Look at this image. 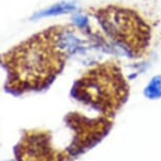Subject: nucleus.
I'll return each mask as SVG.
<instances>
[{"label":"nucleus","mask_w":161,"mask_h":161,"mask_svg":"<svg viewBox=\"0 0 161 161\" xmlns=\"http://www.w3.org/2000/svg\"><path fill=\"white\" fill-rule=\"evenodd\" d=\"M64 25H53L34 34L4 53L5 90L13 94L41 91L50 86L66 63Z\"/></svg>","instance_id":"1"},{"label":"nucleus","mask_w":161,"mask_h":161,"mask_svg":"<svg viewBox=\"0 0 161 161\" xmlns=\"http://www.w3.org/2000/svg\"><path fill=\"white\" fill-rule=\"evenodd\" d=\"M129 84L117 62L97 63L84 72L73 86L75 99L113 117L129 97Z\"/></svg>","instance_id":"2"},{"label":"nucleus","mask_w":161,"mask_h":161,"mask_svg":"<svg viewBox=\"0 0 161 161\" xmlns=\"http://www.w3.org/2000/svg\"><path fill=\"white\" fill-rule=\"evenodd\" d=\"M91 15L106 41L121 48L132 58L145 55L151 44V28L137 12L110 4L92 8Z\"/></svg>","instance_id":"3"},{"label":"nucleus","mask_w":161,"mask_h":161,"mask_svg":"<svg viewBox=\"0 0 161 161\" xmlns=\"http://www.w3.org/2000/svg\"><path fill=\"white\" fill-rule=\"evenodd\" d=\"M65 119L76 134L75 141L69 147L71 155H77L93 147L104 137L112 126V118L104 115L89 119L79 113H69Z\"/></svg>","instance_id":"4"},{"label":"nucleus","mask_w":161,"mask_h":161,"mask_svg":"<svg viewBox=\"0 0 161 161\" xmlns=\"http://www.w3.org/2000/svg\"><path fill=\"white\" fill-rule=\"evenodd\" d=\"M19 161H53L55 152L50 145V134L47 132H28L17 147Z\"/></svg>","instance_id":"5"}]
</instances>
